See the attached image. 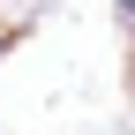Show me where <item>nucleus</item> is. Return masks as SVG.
<instances>
[{"instance_id": "1", "label": "nucleus", "mask_w": 135, "mask_h": 135, "mask_svg": "<svg viewBox=\"0 0 135 135\" xmlns=\"http://www.w3.org/2000/svg\"><path fill=\"white\" fill-rule=\"evenodd\" d=\"M8 45H15V30H8V23H0V53H8Z\"/></svg>"}, {"instance_id": "2", "label": "nucleus", "mask_w": 135, "mask_h": 135, "mask_svg": "<svg viewBox=\"0 0 135 135\" xmlns=\"http://www.w3.org/2000/svg\"><path fill=\"white\" fill-rule=\"evenodd\" d=\"M113 8H120V15H128V23H135V0H113Z\"/></svg>"}]
</instances>
